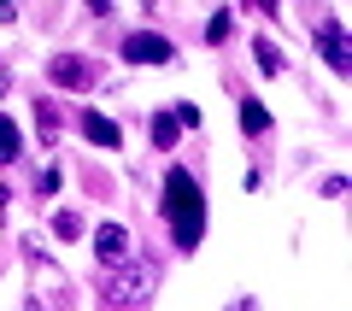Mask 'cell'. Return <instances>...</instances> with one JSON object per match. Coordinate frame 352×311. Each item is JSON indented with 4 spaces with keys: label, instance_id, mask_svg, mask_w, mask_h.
<instances>
[{
    "label": "cell",
    "instance_id": "5",
    "mask_svg": "<svg viewBox=\"0 0 352 311\" xmlns=\"http://www.w3.org/2000/svg\"><path fill=\"white\" fill-rule=\"evenodd\" d=\"M53 76H59L65 88H88V65L82 59H53Z\"/></svg>",
    "mask_w": 352,
    "mask_h": 311
},
{
    "label": "cell",
    "instance_id": "11",
    "mask_svg": "<svg viewBox=\"0 0 352 311\" xmlns=\"http://www.w3.org/2000/svg\"><path fill=\"white\" fill-rule=\"evenodd\" d=\"M229 36V12H212V24H206V41H223Z\"/></svg>",
    "mask_w": 352,
    "mask_h": 311
},
{
    "label": "cell",
    "instance_id": "6",
    "mask_svg": "<svg viewBox=\"0 0 352 311\" xmlns=\"http://www.w3.org/2000/svg\"><path fill=\"white\" fill-rule=\"evenodd\" d=\"M124 247H129V241H124V229H118V224H106V229H100V259H106V264H112V259H124Z\"/></svg>",
    "mask_w": 352,
    "mask_h": 311
},
{
    "label": "cell",
    "instance_id": "10",
    "mask_svg": "<svg viewBox=\"0 0 352 311\" xmlns=\"http://www.w3.org/2000/svg\"><path fill=\"white\" fill-rule=\"evenodd\" d=\"M53 235H59V241H76V235H82V217H76V212H59V217H53Z\"/></svg>",
    "mask_w": 352,
    "mask_h": 311
},
{
    "label": "cell",
    "instance_id": "3",
    "mask_svg": "<svg viewBox=\"0 0 352 311\" xmlns=\"http://www.w3.org/2000/svg\"><path fill=\"white\" fill-rule=\"evenodd\" d=\"M323 53H329V65H335L340 76L352 71V53H346V30H340V24H329V30H323Z\"/></svg>",
    "mask_w": 352,
    "mask_h": 311
},
{
    "label": "cell",
    "instance_id": "8",
    "mask_svg": "<svg viewBox=\"0 0 352 311\" xmlns=\"http://www.w3.org/2000/svg\"><path fill=\"white\" fill-rule=\"evenodd\" d=\"M176 124H182V118H176V112H159V118H153V141H159V147H170V141L182 136V129H176Z\"/></svg>",
    "mask_w": 352,
    "mask_h": 311
},
{
    "label": "cell",
    "instance_id": "9",
    "mask_svg": "<svg viewBox=\"0 0 352 311\" xmlns=\"http://www.w3.org/2000/svg\"><path fill=\"white\" fill-rule=\"evenodd\" d=\"M18 147H24V136H18V124H12V118H0V164L12 159Z\"/></svg>",
    "mask_w": 352,
    "mask_h": 311
},
{
    "label": "cell",
    "instance_id": "12",
    "mask_svg": "<svg viewBox=\"0 0 352 311\" xmlns=\"http://www.w3.org/2000/svg\"><path fill=\"white\" fill-rule=\"evenodd\" d=\"M258 65H264V71H282V53L270 47V41H258Z\"/></svg>",
    "mask_w": 352,
    "mask_h": 311
},
{
    "label": "cell",
    "instance_id": "2",
    "mask_svg": "<svg viewBox=\"0 0 352 311\" xmlns=\"http://www.w3.org/2000/svg\"><path fill=\"white\" fill-rule=\"evenodd\" d=\"M124 59L129 65H164V59H170V41H164V36H129L124 41Z\"/></svg>",
    "mask_w": 352,
    "mask_h": 311
},
{
    "label": "cell",
    "instance_id": "7",
    "mask_svg": "<svg viewBox=\"0 0 352 311\" xmlns=\"http://www.w3.org/2000/svg\"><path fill=\"white\" fill-rule=\"evenodd\" d=\"M241 124H247V136H264V129H270V112H264L258 100H247V106H241Z\"/></svg>",
    "mask_w": 352,
    "mask_h": 311
},
{
    "label": "cell",
    "instance_id": "4",
    "mask_svg": "<svg viewBox=\"0 0 352 311\" xmlns=\"http://www.w3.org/2000/svg\"><path fill=\"white\" fill-rule=\"evenodd\" d=\"M82 136L94 141V147H118V124H112V118H100V112L82 118Z\"/></svg>",
    "mask_w": 352,
    "mask_h": 311
},
{
    "label": "cell",
    "instance_id": "1",
    "mask_svg": "<svg viewBox=\"0 0 352 311\" xmlns=\"http://www.w3.org/2000/svg\"><path fill=\"white\" fill-rule=\"evenodd\" d=\"M164 224H170L176 247H200V235H206V200H200V182H194L188 171L164 176Z\"/></svg>",
    "mask_w": 352,
    "mask_h": 311
}]
</instances>
